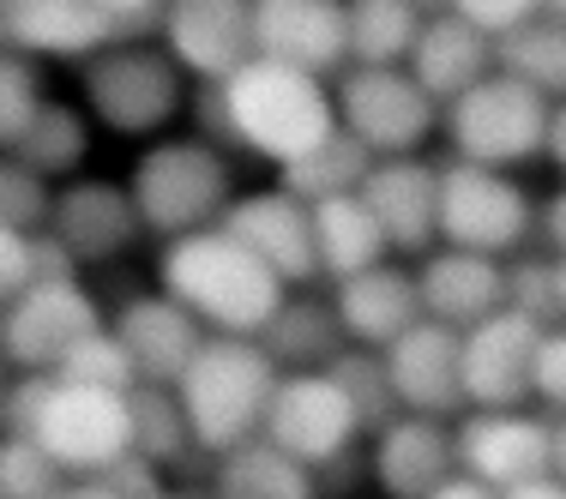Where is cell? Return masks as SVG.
<instances>
[{
    "label": "cell",
    "mask_w": 566,
    "mask_h": 499,
    "mask_svg": "<svg viewBox=\"0 0 566 499\" xmlns=\"http://www.w3.org/2000/svg\"><path fill=\"white\" fill-rule=\"evenodd\" d=\"M157 499H187V493H157Z\"/></svg>",
    "instance_id": "obj_55"
},
{
    "label": "cell",
    "mask_w": 566,
    "mask_h": 499,
    "mask_svg": "<svg viewBox=\"0 0 566 499\" xmlns=\"http://www.w3.org/2000/svg\"><path fill=\"white\" fill-rule=\"evenodd\" d=\"M410 73L434 91L440 103H458L464 91H476L482 78L501 73V36H489L482 24H470L464 12H428L422 43L410 55Z\"/></svg>",
    "instance_id": "obj_25"
},
{
    "label": "cell",
    "mask_w": 566,
    "mask_h": 499,
    "mask_svg": "<svg viewBox=\"0 0 566 499\" xmlns=\"http://www.w3.org/2000/svg\"><path fill=\"white\" fill-rule=\"evenodd\" d=\"M55 199H61L55 181H43L36 169H24L7 157V174H0V223L24 229V235H43V229L55 223Z\"/></svg>",
    "instance_id": "obj_39"
},
{
    "label": "cell",
    "mask_w": 566,
    "mask_h": 499,
    "mask_svg": "<svg viewBox=\"0 0 566 499\" xmlns=\"http://www.w3.org/2000/svg\"><path fill=\"white\" fill-rule=\"evenodd\" d=\"M422 24L416 0H349V66H410Z\"/></svg>",
    "instance_id": "obj_31"
},
{
    "label": "cell",
    "mask_w": 566,
    "mask_h": 499,
    "mask_svg": "<svg viewBox=\"0 0 566 499\" xmlns=\"http://www.w3.org/2000/svg\"><path fill=\"white\" fill-rule=\"evenodd\" d=\"M55 235L78 253V265H109L145 235L133 187L120 181H66L55 199Z\"/></svg>",
    "instance_id": "obj_23"
},
{
    "label": "cell",
    "mask_w": 566,
    "mask_h": 499,
    "mask_svg": "<svg viewBox=\"0 0 566 499\" xmlns=\"http://www.w3.org/2000/svg\"><path fill=\"white\" fill-rule=\"evenodd\" d=\"M55 499H120V493H109L103 481H66V488H61Z\"/></svg>",
    "instance_id": "obj_50"
},
{
    "label": "cell",
    "mask_w": 566,
    "mask_h": 499,
    "mask_svg": "<svg viewBox=\"0 0 566 499\" xmlns=\"http://www.w3.org/2000/svg\"><path fill=\"white\" fill-rule=\"evenodd\" d=\"M506 301L518 314H531L536 326H566V307H560V265L555 259H536V253H512L506 259Z\"/></svg>",
    "instance_id": "obj_38"
},
{
    "label": "cell",
    "mask_w": 566,
    "mask_h": 499,
    "mask_svg": "<svg viewBox=\"0 0 566 499\" xmlns=\"http://www.w3.org/2000/svg\"><path fill=\"white\" fill-rule=\"evenodd\" d=\"M49 397H55V373H19L7 385V397H0V427L7 434H36Z\"/></svg>",
    "instance_id": "obj_40"
},
{
    "label": "cell",
    "mask_w": 566,
    "mask_h": 499,
    "mask_svg": "<svg viewBox=\"0 0 566 499\" xmlns=\"http://www.w3.org/2000/svg\"><path fill=\"white\" fill-rule=\"evenodd\" d=\"M458 469L494 493L555 476V422L531 410H470L458 422Z\"/></svg>",
    "instance_id": "obj_13"
},
{
    "label": "cell",
    "mask_w": 566,
    "mask_h": 499,
    "mask_svg": "<svg viewBox=\"0 0 566 499\" xmlns=\"http://www.w3.org/2000/svg\"><path fill=\"white\" fill-rule=\"evenodd\" d=\"M416 7H422V12H447L452 0H416Z\"/></svg>",
    "instance_id": "obj_53"
},
{
    "label": "cell",
    "mask_w": 566,
    "mask_h": 499,
    "mask_svg": "<svg viewBox=\"0 0 566 499\" xmlns=\"http://www.w3.org/2000/svg\"><path fill=\"white\" fill-rule=\"evenodd\" d=\"M332 307H338L349 343H361V349H392L403 331L428 319L422 314V283H416V272H403L398 259L332 283Z\"/></svg>",
    "instance_id": "obj_24"
},
{
    "label": "cell",
    "mask_w": 566,
    "mask_h": 499,
    "mask_svg": "<svg viewBox=\"0 0 566 499\" xmlns=\"http://www.w3.org/2000/svg\"><path fill=\"white\" fill-rule=\"evenodd\" d=\"M543 337H548V326H536L518 307L470 326L464 331V397H470V410H531Z\"/></svg>",
    "instance_id": "obj_12"
},
{
    "label": "cell",
    "mask_w": 566,
    "mask_h": 499,
    "mask_svg": "<svg viewBox=\"0 0 566 499\" xmlns=\"http://www.w3.org/2000/svg\"><path fill=\"white\" fill-rule=\"evenodd\" d=\"M543 241H548L555 253H566V187L543 205Z\"/></svg>",
    "instance_id": "obj_46"
},
{
    "label": "cell",
    "mask_w": 566,
    "mask_h": 499,
    "mask_svg": "<svg viewBox=\"0 0 566 499\" xmlns=\"http://www.w3.org/2000/svg\"><path fill=\"white\" fill-rule=\"evenodd\" d=\"M501 499H566V481H555V476H536V481H524V488H506Z\"/></svg>",
    "instance_id": "obj_49"
},
{
    "label": "cell",
    "mask_w": 566,
    "mask_h": 499,
    "mask_svg": "<svg viewBox=\"0 0 566 499\" xmlns=\"http://www.w3.org/2000/svg\"><path fill=\"white\" fill-rule=\"evenodd\" d=\"M91 127H97V120H91L85 103L49 97V109L7 145V157L24 169H36L43 181H78V169H85V157H91Z\"/></svg>",
    "instance_id": "obj_29"
},
{
    "label": "cell",
    "mask_w": 566,
    "mask_h": 499,
    "mask_svg": "<svg viewBox=\"0 0 566 499\" xmlns=\"http://www.w3.org/2000/svg\"><path fill=\"white\" fill-rule=\"evenodd\" d=\"M0 36L19 55L73 61V66H85L91 55L120 43L103 0H0Z\"/></svg>",
    "instance_id": "obj_17"
},
{
    "label": "cell",
    "mask_w": 566,
    "mask_h": 499,
    "mask_svg": "<svg viewBox=\"0 0 566 499\" xmlns=\"http://www.w3.org/2000/svg\"><path fill=\"white\" fill-rule=\"evenodd\" d=\"M536 403L548 415H566V326H555L543 337V355H536Z\"/></svg>",
    "instance_id": "obj_44"
},
{
    "label": "cell",
    "mask_w": 566,
    "mask_h": 499,
    "mask_svg": "<svg viewBox=\"0 0 566 499\" xmlns=\"http://www.w3.org/2000/svg\"><path fill=\"white\" fill-rule=\"evenodd\" d=\"M428 499H501V493H494V488H482L476 476H464V469H458V476L447 481V488H440V493H428Z\"/></svg>",
    "instance_id": "obj_48"
},
{
    "label": "cell",
    "mask_w": 566,
    "mask_h": 499,
    "mask_svg": "<svg viewBox=\"0 0 566 499\" xmlns=\"http://www.w3.org/2000/svg\"><path fill=\"white\" fill-rule=\"evenodd\" d=\"M66 488V469L31 434H7L0 445V499H55Z\"/></svg>",
    "instance_id": "obj_37"
},
{
    "label": "cell",
    "mask_w": 566,
    "mask_h": 499,
    "mask_svg": "<svg viewBox=\"0 0 566 499\" xmlns=\"http://www.w3.org/2000/svg\"><path fill=\"white\" fill-rule=\"evenodd\" d=\"M314 235H319V277H332V283L392 259V241H386L380 217H374V205L361 193L314 205Z\"/></svg>",
    "instance_id": "obj_27"
},
{
    "label": "cell",
    "mask_w": 566,
    "mask_h": 499,
    "mask_svg": "<svg viewBox=\"0 0 566 499\" xmlns=\"http://www.w3.org/2000/svg\"><path fill=\"white\" fill-rule=\"evenodd\" d=\"M501 73L524 78V85H536L548 103H560L566 97V24L543 12V19H531L512 36H501Z\"/></svg>",
    "instance_id": "obj_32"
},
{
    "label": "cell",
    "mask_w": 566,
    "mask_h": 499,
    "mask_svg": "<svg viewBox=\"0 0 566 499\" xmlns=\"http://www.w3.org/2000/svg\"><path fill=\"white\" fill-rule=\"evenodd\" d=\"M43 109H49V61L7 49L0 55V139L12 145Z\"/></svg>",
    "instance_id": "obj_36"
},
{
    "label": "cell",
    "mask_w": 566,
    "mask_h": 499,
    "mask_svg": "<svg viewBox=\"0 0 566 499\" xmlns=\"http://www.w3.org/2000/svg\"><path fill=\"white\" fill-rule=\"evenodd\" d=\"M536 229H543V217L506 169H482L464 163V157H452L440 169V247L512 259V253H524V241Z\"/></svg>",
    "instance_id": "obj_8"
},
{
    "label": "cell",
    "mask_w": 566,
    "mask_h": 499,
    "mask_svg": "<svg viewBox=\"0 0 566 499\" xmlns=\"http://www.w3.org/2000/svg\"><path fill=\"white\" fill-rule=\"evenodd\" d=\"M97 481L109 493H120V499H157V493H169L164 488V464H157V457H145V452H127L109 476H97Z\"/></svg>",
    "instance_id": "obj_43"
},
{
    "label": "cell",
    "mask_w": 566,
    "mask_h": 499,
    "mask_svg": "<svg viewBox=\"0 0 566 499\" xmlns=\"http://www.w3.org/2000/svg\"><path fill=\"white\" fill-rule=\"evenodd\" d=\"M283 385V368L272 361V349L260 337H206V349L193 355V368L175 380V397L187 410L199 452L223 457L235 445L265 434V415Z\"/></svg>",
    "instance_id": "obj_3"
},
{
    "label": "cell",
    "mask_w": 566,
    "mask_h": 499,
    "mask_svg": "<svg viewBox=\"0 0 566 499\" xmlns=\"http://www.w3.org/2000/svg\"><path fill=\"white\" fill-rule=\"evenodd\" d=\"M440 169L447 163H428V157H380L361 187L392 253L403 259H428L440 247Z\"/></svg>",
    "instance_id": "obj_20"
},
{
    "label": "cell",
    "mask_w": 566,
    "mask_h": 499,
    "mask_svg": "<svg viewBox=\"0 0 566 499\" xmlns=\"http://www.w3.org/2000/svg\"><path fill=\"white\" fill-rule=\"evenodd\" d=\"M326 373L349 391V403H356V415H361V427H368V439L380 434V427H392L398 415H403L398 385H392V368H386V349H361V343H349Z\"/></svg>",
    "instance_id": "obj_34"
},
{
    "label": "cell",
    "mask_w": 566,
    "mask_h": 499,
    "mask_svg": "<svg viewBox=\"0 0 566 499\" xmlns=\"http://www.w3.org/2000/svg\"><path fill=\"white\" fill-rule=\"evenodd\" d=\"M218 91H223L229 127H235V151H253L277 169L338 132V91H332V78H314L302 66L253 55Z\"/></svg>",
    "instance_id": "obj_2"
},
{
    "label": "cell",
    "mask_w": 566,
    "mask_h": 499,
    "mask_svg": "<svg viewBox=\"0 0 566 499\" xmlns=\"http://www.w3.org/2000/svg\"><path fill=\"white\" fill-rule=\"evenodd\" d=\"M31 439L43 445L73 481L109 476L120 457L133 452V391L55 380V397H49V410H43V422H36Z\"/></svg>",
    "instance_id": "obj_9"
},
{
    "label": "cell",
    "mask_w": 566,
    "mask_h": 499,
    "mask_svg": "<svg viewBox=\"0 0 566 499\" xmlns=\"http://www.w3.org/2000/svg\"><path fill=\"white\" fill-rule=\"evenodd\" d=\"M157 43L181 61V73L193 85H223L260 55L253 0H169Z\"/></svg>",
    "instance_id": "obj_14"
},
{
    "label": "cell",
    "mask_w": 566,
    "mask_h": 499,
    "mask_svg": "<svg viewBox=\"0 0 566 499\" xmlns=\"http://www.w3.org/2000/svg\"><path fill=\"white\" fill-rule=\"evenodd\" d=\"M368 427H361L349 391L332 380V373H283L277 397H272V415H265V439H277L290 457L314 469H332L338 457H349Z\"/></svg>",
    "instance_id": "obj_11"
},
{
    "label": "cell",
    "mask_w": 566,
    "mask_h": 499,
    "mask_svg": "<svg viewBox=\"0 0 566 499\" xmlns=\"http://www.w3.org/2000/svg\"><path fill=\"white\" fill-rule=\"evenodd\" d=\"M374 163H380V157H374L349 127H338L332 139H319L307 157L283 163L277 169V187H283V193H295V199H307V205H326V199L361 193V187H368V174H374Z\"/></svg>",
    "instance_id": "obj_30"
},
{
    "label": "cell",
    "mask_w": 566,
    "mask_h": 499,
    "mask_svg": "<svg viewBox=\"0 0 566 499\" xmlns=\"http://www.w3.org/2000/svg\"><path fill=\"white\" fill-rule=\"evenodd\" d=\"M452 12H464V19L482 24L489 36H512L518 24L543 19V0H452Z\"/></svg>",
    "instance_id": "obj_42"
},
{
    "label": "cell",
    "mask_w": 566,
    "mask_h": 499,
    "mask_svg": "<svg viewBox=\"0 0 566 499\" xmlns=\"http://www.w3.org/2000/svg\"><path fill=\"white\" fill-rule=\"evenodd\" d=\"M338 127H349L374 157H422L447 127V103L410 66H349L338 78Z\"/></svg>",
    "instance_id": "obj_7"
},
{
    "label": "cell",
    "mask_w": 566,
    "mask_h": 499,
    "mask_svg": "<svg viewBox=\"0 0 566 499\" xmlns=\"http://www.w3.org/2000/svg\"><path fill=\"white\" fill-rule=\"evenodd\" d=\"M368 476L392 499H428L458 476V427L440 415H410L403 410L392 427H380L368 445Z\"/></svg>",
    "instance_id": "obj_19"
},
{
    "label": "cell",
    "mask_w": 566,
    "mask_h": 499,
    "mask_svg": "<svg viewBox=\"0 0 566 499\" xmlns=\"http://www.w3.org/2000/svg\"><path fill=\"white\" fill-rule=\"evenodd\" d=\"M133 205L145 217V235L157 241H181L199 229H218L229 217V205L241 199L235 187V163L223 145L211 139H157L145 145V157L127 174Z\"/></svg>",
    "instance_id": "obj_4"
},
{
    "label": "cell",
    "mask_w": 566,
    "mask_h": 499,
    "mask_svg": "<svg viewBox=\"0 0 566 499\" xmlns=\"http://www.w3.org/2000/svg\"><path fill=\"white\" fill-rule=\"evenodd\" d=\"M260 343L272 349V361L283 373H326L349 349V331H344L338 307H332V295L319 301V295L290 289V301H283L277 319L260 331Z\"/></svg>",
    "instance_id": "obj_26"
},
{
    "label": "cell",
    "mask_w": 566,
    "mask_h": 499,
    "mask_svg": "<svg viewBox=\"0 0 566 499\" xmlns=\"http://www.w3.org/2000/svg\"><path fill=\"white\" fill-rule=\"evenodd\" d=\"M36 289V235L0 223V295L19 301V295Z\"/></svg>",
    "instance_id": "obj_41"
},
{
    "label": "cell",
    "mask_w": 566,
    "mask_h": 499,
    "mask_svg": "<svg viewBox=\"0 0 566 499\" xmlns=\"http://www.w3.org/2000/svg\"><path fill=\"white\" fill-rule=\"evenodd\" d=\"M416 283H422V314L452 331H470L512 307L506 301V259H494V253L434 247L428 259H416Z\"/></svg>",
    "instance_id": "obj_21"
},
{
    "label": "cell",
    "mask_w": 566,
    "mask_h": 499,
    "mask_svg": "<svg viewBox=\"0 0 566 499\" xmlns=\"http://www.w3.org/2000/svg\"><path fill=\"white\" fill-rule=\"evenodd\" d=\"M548 115H555V103L536 85L494 73L476 91H464L458 103H447V145L464 163L512 174L536 163V157H548Z\"/></svg>",
    "instance_id": "obj_6"
},
{
    "label": "cell",
    "mask_w": 566,
    "mask_h": 499,
    "mask_svg": "<svg viewBox=\"0 0 566 499\" xmlns=\"http://www.w3.org/2000/svg\"><path fill=\"white\" fill-rule=\"evenodd\" d=\"M555 481H566V415H555Z\"/></svg>",
    "instance_id": "obj_51"
},
{
    "label": "cell",
    "mask_w": 566,
    "mask_h": 499,
    "mask_svg": "<svg viewBox=\"0 0 566 499\" xmlns=\"http://www.w3.org/2000/svg\"><path fill=\"white\" fill-rule=\"evenodd\" d=\"M55 380H66V385H103V391H139L145 373H139V361H133V349L120 343V331L103 326V331H91L85 343L66 349Z\"/></svg>",
    "instance_id": "obj_35"
},
{
    "label": "cell",
    "mask_w": 566,
    "mask_h": 499,
    "mask_svg": "<svg viewBox=\"0 0 566 499\" xmlns=\"http://www.w3.org/2000/svg\"><path fill=\"white\" fill-rule=\"evenodd\" d=\"M103 331V307L85 283H36L31 295L7 301L0 319V355L19 373H55L66 349Z\"/></svg>",
    "instance_id": "obj_10"
},
{
    "label": "cell",
    "mask_w": 566,
    "mask_h": 499,
    "mask_svg": "<svg viewBox=\"0 0 566 499\" xmlns=\"http://www.w3.org/2000/svg\"><path fill=\"white\" fill-rule=\"evenodd\" d=\"M548 163L566 174V97L555 103V115H548Z\"/></svg>",
    "instance_id": "obj_47"
},
{
    "label": "cell",
    "mask_w": 566,
    "mask_h": 499,
    "mask_svg": "<svg viewBox=\"0 0 566 499\" xmlns=\"http://www.w3.org/2000/svg\"><path fill=\"white\" fill-rule=\"evenodd\" d=\"M555 265H560V307H566V253H555Z\"/></svg>",
    "instance_id": "obj_54"
},
{
    "label": "cell",
    "mask_w": 566,
    "mask_h": 499,
    "mask_svg": "<svg viewBox=\"0 0 566 499\" xmlns=\"http://www.w3.org/2000/svg\"><path fill=\"white\" fill-rule=\"evenodd\" d=\"M157 283L181 307H193L206 319V331H218V337H260L277 319V307L290 301V283L241 235H229L223 223L181 235V241H164Z\"/></svg>",
    "instance_id": "obj_1"
},
{
    "label": "cell",
    "mask_w": 566,
    "mask_h": 499,
    "mask_svg": "<svg viewBox=\"0 0 566 499\" xmlns=\"http://www.w3.org/2000/svg\"><path fill=\"white\" fill-rule=\"evenodd\" d=\"M218 499H319V469L260 434L218 457Z\"/></svg>",
    "instance_id": "obj_28"
},
{
    "label": "cell",
    "mask_w": 566,
    "mask_h": 499,
    "mask_svg": "<svg viewBox=\"0 0 566 499\" xmlns=\"http://www.w3.org/2000/svg\"><path fill=\"white\" fill-rule=\"evenodd\" d=\"M115 331H120V343L133 349V361H139V373L151 385H175L211 337L206 319H199L193 307H181L169 289L133 295V301L115 314Z\"/></svg>",
    "instance_id": "obj_22"
},
{
    "label": "cell",
    "mask_w": 566,
    "mask_h": 499,
    "mask_svg": "<svg viewBox=\"0 0 566 499\" xmlns=\"http://www.w3.org/2000/svg\"><path fill=\"white\" fill-rule=\"evenodd\" d=\"M193 427H187V410L175 397V385H151L145 380L133 391V452L157 457V464H187L193 457Z\"/></svg>",
    "instance_id": "obj_33"
},
{
    "label": "cell",
    "mask_w": 566,
    "mask_h": 499,
    "mask_svg": "<svg viewBox=\"0 0 566 499\" xmlns=\"http://www.w3.org/2000/svg\"><path fill=\"white\" fill-rule=\"evenodd\" d=\"M253 36L265 61L332 85L349 73V0H253Z\"/></svg>",
    "instance_id": "obj_15"
},
{
    "label": "cell",
    "mask_w": 566,
    "mask_h": 499,
    "mask_svg": "<svg viewBox=\"0 0 566 499\" xmlns=\"http://www.w3.org/2000/svg\"><path fill=\"white\" fill-rule=\"evenodd\" d=\"M78 103L115 139H157L187 109V73L164 43L120 36L78 66Z\"/></svg>",
    "instance_id": "obj_5"
},
{
    "label": "cell",
    "mask_w": 566,
    "mask_h": 499,
    "mask_svg": "<svg viewBox=\"0 0 566 499\" xmlns=\"http://www.w3.org/2000/svg\"><path fill=\"white\" fill-rule=\"evenodd\" d=\"M229 235H241L260 253L290 289H307L319 277V235H314V205L283 187H260V193H241L223 217Z\"/></svg>",
    "instance_id": "obj_16"
},
{
    "label": "cell",
    "mask_w": 566,
    "mask_h": 499,
    "mask_svg": "<svg viewBox=\"0 0 566 499\" xmlns=\"http://www.w3.org/2000/svg\"><path fill=\"white\" fill-rule=\"evenodd\" d=\"M386 368H392V385H398V403L410 415H452L470 410L464 397V331L440 326V319H422L386 349Z\"/></svg>",
    "instance_id": "obj_18"
},
{
    "label": "cell",
    "mask_w": 566,
    "mask_h": 499,
    "mask_svg": "<svg viewBox=\"0 0 566 499\" xmlns=\"http://www.w3.org/2000/svg\"><path fill=\"white\" fill-rule=\"evenodd\" d=\"M543 12H548V19H560V24H566V0H543Z\"/></svg>",
    "instance_id": "obj_52"
},
{
    "label": "cell",
    "mask_w": 566,
    "mask_h": 499,
    "mask_svg": "<svg viewBox=\"0 0 566 499\" xmlns=\"http://www.w3.org/2000/svg\"><path fill=\"white\" fill-rule=\"evenodd\" d=\"M103 7H109V19H115L120 36H145V31H164L169 0H103Z\"/></svg>",
    "instance_id": "obj_45"
}]
</instances>
